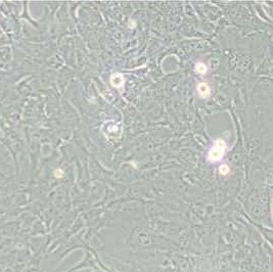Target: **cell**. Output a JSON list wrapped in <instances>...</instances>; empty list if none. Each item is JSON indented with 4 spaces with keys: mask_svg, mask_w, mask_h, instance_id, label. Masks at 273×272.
<instances>
[{
    "mask_svg": "<svg viewBox=\"0 0 273 272\" xmlns=\"http://www.w3.org/2000/svg\"><path fill=\"white\" fill-rule=\"evenodd\" d=\"M111 84L114 87H122L124 84V77L122 76V74H114L111 77Z\"/></svg>",
    "mask_w": 273,
    "mask_h": 272,
    "instance_id": "7a4b0ae2",
    "label": "cell"
},
{
    "mask_svg": "<svg viewBox=\"0 0 273 272\" xmlns=\"http://www.w3.org/2000/svg\"><path fill=\"white\" fill-rule=\"evenodd\" d=\"M219 172H220V174H222V175H226V174L229 173V167H228L227 165H222V166H220Z\"/></svg>",
    "mask_w": 273,
    "mask_h": 272,
    "instance_id": "5b68a950",
    "label": "cell"
},
{
    "mask_svg": "<svg viewBox=\"0 0 273 272\" xmlns=\"http://www.w3.org/2000/svg\"><path fill=\"white\" fill-rule=\"evenodd\" d=\"M198 90L200 96L202 97V98H207V97H209V95H210V87H209L206 83L198 84Z\"/></svg>",
    "mask_w": 273,
    "mask_h": 272,
    "instance_id": "3957f363",
    "label": "cell"
},
{
    "mask_svg": "<svg viewBox=\"0 0 273 272\" xmlns=\"http://www.w3.org/2000/svg\"><path fill=\"white\" fill-rule=\"evenodd\" d=\"M195 70H196V72L200 73V74H206L208 68H207V66L205 65V63H196L195 65Z\"/></svg>",
    "mask_w": 273,
    "mask_h": 272,
    "instance_id": "277c9868",
    "label": "cell"
},
{
    "mask_svg": "<svg viewBox=\"0 0 273 272\" xmlns=\"http://www.w3.org/2000/svg\"><path fill=\"white\" fill-rule=\"evenodd\" d=\"M54 174H55V177H63L64 172L61 170H57V171L54 172Z\"/></svg>",
    "mask_w": 273,
    "mask_h": 272,
    "instance_id": "8992f818",
    "label": "cell"
},
{
    "mask_svg": "<svg viewBox=\"0 0 273 272\" xmlns=\"http://www.w3.org/2000/svg\"><path fill=\"white\" fill-rule=\"evenodd\" d=\"M226 149V143L223 139L219 138L215 141L214 145L209 153V161L211 162H219L223 158Z\"/></svg>",
    "mask_w": 273,
    "mask_h": 272,
    "instance_id": "6da1fadb",
    "label": "cell"
}]
</instances>
